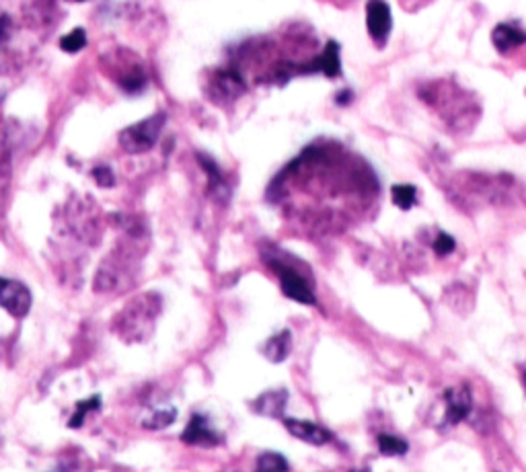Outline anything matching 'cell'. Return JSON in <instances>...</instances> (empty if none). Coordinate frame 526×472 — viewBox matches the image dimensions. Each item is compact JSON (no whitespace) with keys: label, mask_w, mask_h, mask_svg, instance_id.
Returning a JSON list of instances; mask_svg holds the SVG:
<instances>
[{"label":"cell","mask_w":526,"mask_h":472,"mask_svg":"<svg viewBox=\"0 0 526 472\" xmlns=\"http://www.w3.org/2000/svg\"><path fill=\"white\" fill-rule=\"evenodd\" d=\"M491 41H493V45H495V50H497L499 54H508V52H512V50L525 45L526 31H523V29H520L518 25H514V23H499V25L493 29V33H491Z\"/></svg>","instance_id":"9"},{"label":"cell","mask_w":526,"mask_h":472,"mask_svg":"<svg viewBox=\"0 0 526 472\" xmlns=\"http://www.w3.org/2000/svg\"><path fill=\"white\" fill-rule=\"evenodd\" d=\"M366 27L376 41V45H384L393 29L391 8L384 0H368L366 4Z\"/></svg>","instance_id":"5"},{"label":"cell","mask_w":526,"mask_h":472,"mask_svg":"<svg viewBox=\"0 0 526 472\" xmlns=\"http://www.w3.org/2000/svg\"><path fill=\"white\" fill-rule=\"evenodd\" d=\"M282 421H284V427L292 436L306 441V443H313V446H325L333 437L329 429H325L313 421H302V419H292V417H284Z\"/></svg>","instance_id":"7"},{"label":"cell","mask_w":526,"mask_h":472,"mask_svg":"<svg viewBox=\"0 0 526 472\" xmlns=\"http://www.w3.org/2000/svg\"><path fill=\"white\" fill-rule=\"evenodd\" d=\"M197 158H200L202 167L206 169V175H208V189H210V193H212L218 201H226V199H228V195H230V191H228V185H226L225 179H223V175H220V169L216 167V162H214L210 156L200 154Z\"/></svg>","instance_id":"13"},{"label":"cell","mask_w":526,"mask_h":472,"mask_svg":"<svg viewBox=\"0 0 526 472\" xmlns=\"http://www.w3.org/2000/svg\"><path fill=\"white\" fill-rule=\"evenodd\" d=\"M444 400H446V413H444L446 425H456L458 421L467 419V415L473 409V397L467 386L449 388L444 393Z\"/></svg>","instance_id":"6"},{"label":"cell","mask_w":526,"mask_h":472,"mask_svg":"<svg viewBox=\"0 0 526 472\" xmlns=\"http://www.w3.org/2000/svg\"><path fill=\"white\" fill-rule=\"evenodd\" d=\"M286 402H288V393L284 388H278V390L263 393L262 397L253 402V409L263 417H282Z\"/></svg>","instance_id":"12"},{"label":"cell","mask_w":526,"mask_h":472,"mask_svg":"<svg viewBox=\"0 0 526 472\" xmlns=\"http://www.w3.org/2000/svg\"><path fill=\"white\" fill-rule=\"evenodd\" d=\"M0 306L15 319H23L31 308V291L17 280L0 277Z\"/></svg>","instance_id":"4"},{"label":"cell","mask_w":526,"mask_h":472,"mask_svg":"<svg viewBox=\"0 0 526 472\" xmlns=\"http://www.w3.org/2000/svg\"><path fill=\"white\" fill-rule=\"evenodd\" d=\"M376 441H378V450H380L384 456H403V454H407V450H409V443L397 436L380 434V436L376 437Z\"/></svg>","instance_id":"15"},{"label":"cell","mask_w":526,"mask_h":472,"mask_svg":"<svg viewBox=\"0 0 526 472\" xmlns=\"http://www.w3.org/2000/svg\"><path fill=\"white\" fill-rule=\"evenodd\" d=\"M146 300H149V294L138 298L136 302H132L130 308L126 312H121V327H123L121 337H132L134 341H142L138 325H140V328L144 325H152V321H154V317L158 312V296L152 298L151 304H146Z\"/></svg>","instance_id":"2"},{"label":"cell","mask_w":526,"mask_h":472,"mask_svg":"<svg viewBox=\"0 0 526 472\" xmlns=\"http://www.w3.org/2000/svg\"><path fill=\"white\" fill-rule=\"evenodd\" d=\"M93 179L99 183L101 187H112L113 185V173L107 167H97L93 171Z\"/></svg>","instance_id":"22"},{"label":"cell","mask_w":526,"mask_h":472,"mask_svg":"<svg viewBox=\"0 0 526 472\" xmlns=\"http://www.w3.org/2000/svg\"><path fill=\"white\" fill-rule=\"evenodd\" d=\"M175 417H177V411H175V409L158 411L154 417H151V419L144 423V427H149V429H163V427L171 425V421H173Z\"/></svg>","instance_id":"20"},{"label":"cell","mask_w":526,"mask_h":472,"mask_svg":"<svg viewBox=\"0 0 526 472\" xmlns=\"http://www.w3.org/2000/svg\"><path fill=\"white\" fill-rule=\"evenodd\" d=\"M6 33H8V19L0 17V43L6 39Z\"/></svg>","instance_id":"23"},{"label":"cell","mask_w":526,"mask_h":472,"mask_svg":"<svg viewBox=\"0 0 526 472\" xmlns=\"http://www.w3.org/2000/svg\"><path fill=\"white\" fill-rule=\"evenodd\" d=\"M306 73H323L329 78H336L341 74V62H339V45L336 41H329L319 58L306 66Z\"/></svg>","instance_id":"11"},{"label":"cell","mask_w":526,"mask_h":472,"mask_svg":"<svg viewBox=\"0 0 526 472\" xmlns=\"http://www.w3.org/2000/svg\"><path fill=\"white\" fill-rule=\"evenodd\" d=\"M290 343H292V341H290V330H282V333L273 335V337L265 343L263 353H265V358L271 360V362H284V360L288 358V353H290Z\"/></svg>","instance_id":"14"},{"label":"cell","mask_w":526,"mask_h":472,"mask_svg":"<svg viewBox=\"0 0 526 472\" xmlns=\"http://www.w3.org/2000/svg\"><path fill=\"white\" fill-rule=\"evenodd\" d=\"M78 2H82V0H78Z\"/></svg>","instance_id":"26"},{"label":"cell","mask_w":526,"mask_h":472,"mask_svg":"<svg viewBox=\"0 0 526 472\" xmlns=\"http://www.w3.org/2000/svg\"><path fill=\"white\" fill-rule=\"evenodd\" d=\"M454 238H452L451 234H446V232H440L438 236H436V241H434V251L436 254H440V257H446V254H451L454 251Z\"/></svg>","instance_id":"21"},{"label":"cell","mask_w":526,"mask_h":472,"mask_svg":"<svg viewBox=\"0 0 526 472\" xmlns=\"http://www.w3.org/2000/svg\"><path fill=\"white\" fill-rule=\"evenodd\" d=\"M523 382H525V390H526V367L523 370Z\"/></svg>","instance_id":"25"},{"label":"cell","mask_w":526,"mask_h":472,"mask_svg":"<svg viewBox=\"0 0 526 472\" xmlns=\"http://www.w3.org/2000/svg\"><path fill=\"white\" fill-rule=\"evenodd\" d=\"M243 86L245 84H243L241 74L234 73V70H223L214 76L210 91H212V95L218 93L216 101H232L234 97H239L243 93Z\"/></svg>","instance_id":"10"},{"label":"cell","mask_w":526,"mask_h":472,"mask_svg":"<svg viewBox=\"0 0 526 472\" xmlns=\"http://www.w3.org/2000/svg\"><path fill=\"white\" fill-rule=\"evenodd\" d=\"M350 99H352V93H350V91H341V95L338 97V103L339 105H345Z\"/></svg>","instance_id":"24"},{"label":"cell","mask_w":526,"mask_h":472,"mask_svg":"<svg viewBox=\"0 0 526 472\" xmlns=\"http://www.w3.org/2000/svg\"><path fill=\"white\" fill-rule=\"evenodd\" d=\"M181 439L186 443H193V446H216L220 443V436L210 427L208 419L202 415H193L189 425L186 427Z\"/></svg>","instance_id":"8"},{"label":"cell","mask_w":526,"mask_h":472,"mask_svg":"<svg viewBox=\"0 0 526 472\" xmlns=\"http://www.w3.org/2000/svg\"><path fill=\"white\" fill-rule=\"evenodd\" d=\"M290 464L288 460L282 456V454H276V452H265L260 456L257 460V471H288Z\"/></svg>","instance_id":"17"},{"label":"cell","mask_w":526,"mask_h":472,"mask_svg":"<svg viewBox=\"0 0 526 472\" xmlns=\"http://www.w3.org/2000/svg\"><path fill=\"white\" fill-rule=\"evenodd\" d=\"M163 125H165V113H154L151 117L126 128L119 134V144L130 154L149 152L152 146L156 144Z\"/></svg>","instance_id":"1"},{"label":"cell","mask_w":526,"mask_h":472,"mask_svg":"<svg viewBox=\"0 0 526 472\" xmlns=\"http://www.w3.org/2000/svg\"><path fill=\"white\" fill-rule=\"evenodd\" d=\"M99 404H101V397H93V399L78 402V404H76V413L73 415V419H70L68 425H70V427H80L84 415H87L89 411H93V409H99Z\"/></svg>","instance_id":"19"},{"label":"cell","mask_w":526,"mask_h":472,"mask_svg":"<svg viewBox=\"0 0 526 472\" xmlns=\"http://www.w3.org/2000/svg\"><path fill=\"white\" fill-rule=\"evenodd\" d=\"M84 45H87V33H84V29H80V27L60 39V47H62L64 52H68V54L80 52Z\"/></svg>","instance_id":"18"},{"label":"cell","mask_w":526,"mask_h":472,"mask_svg":"<svg viewBox=\"0 0 526 472\" xmlns=\"http://www.w3.org/2000/svg\"><path fill=\"white\" fill-rule=\"evenodd\" d=\"M269 267L276 271V275L280 277V286H282V291L284 296H288L290 300H296L301 304H315L317 298L310 290V286L306 284V280L302 277L299 271H294L290 265L278 261L276 257L269 261Z\"/></svg>","instance_id":"3"},{"label":"cell","mask_w":526,"mask_h":472,"mask_svg":"<svg viewBox=\"0 0 526 472\" xmlns=\"http://www.w3.org/2000/svg\"><path fill=\"white\" fill-rule=\"evenodd\" d=\"M393 204L401 210H412L417 204V189L414 185H395L391 189Z\"/></svg>","instance_id":"16"}]
</instances>
